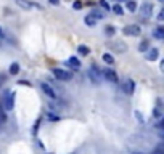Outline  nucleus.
<instances>
[{
    "instance_id": "nucleus-1",
    "label": "nucleus",
    "mask_w": 164,
    "mask_h": 154,
    "mask_svg": "<svg viewBox=\"0 0 164 154\" xmlns=\"http://www.w3.org/2000/svg\"><path fill=\"white\" fill-rule=\"evenodd\" d=\"M2 106L5 111H12L13 106H15V93L10 92V90H5L2 93Z\"/></svg>"
},
{
    "instance_id": "nucleus-2",
    "label": "nucleus",
    "mask_w": 164,
    "mask_h": 154,
    "mask_svg": "<svg viewBox=\"0 0 164 154\" xmlns=\"http://www.w3.org/2000/svg\"><path fill=\"white\" fill-rule=\"evenodd\" d=\"M89 77H90V80L93 84H100L103 80V71L96 64H92L89 67Z\"/></svg>"
},
{
    "instance_id": "nucleus-3",
    "label": "nucleus",
    "mask_w": 164,
    "mask_h": 154,
    "mask_svg": "<svg viewBox=\"0 0 164 154\" xmlns=\"http://www.w3.org/2000/svg\"><path fill=\"white\" fill-rule=\"evenodd\" d=\"M52 72H53V75L56 77L58 80H64V82H68V80H71V79H73V74H71L69 71H66V69H61V67H55Z\"/></svg>"
},
{
    "instance_id": "nucleus-4",
    "label": "nucleus",
    "mask_w": 164,
    "mask_h": 154,
    "mask_svg": "<svg viewBox=\"0 0 164 154\" xmlns=\"http://www.w3.org/2000/svg\"><path fill=\"white\" fill-rule=\"evenodd\" d=\"M18 7H21L23 10H32V8H37V10H44V7L40 3H35L32 0H15Z\"/></svg>"
},
{
    "instance_id": "nucleus-5",
    "label": "nucleus",
    "mask_w": 164,
    "mask_h": 154,
    "mask_svg": "<svg viewBox=\"0 0 164 154\" xmlns=\"http://www.w3.org/2000/svg\"><path fill=\"white\" fill-rule=\"evenodd\" d=\"M122 32H124V35H140L142 34V29L137 24H129V26H125L122 29Z\"/></svg>"
},
{
    "instance_id": "nucleus-6",
    "label": "nucleus",
    "mask_w": 164,
    "mask_h": 154,
    "mask_svg": "<svg viewBox=\"0 0 164 154\" xmlns=\"http://www.w3.org/2000/svg\"><path fill=\"white\" fill-rule=\"evenodd\" d=\"M121 88H122V92H124L125 95H132L134 90H135V82H134L132 79H125V80L122 82V85H121Z\"/></svg>"
},
{
    "instance_id": "nucleus-7",
    "label": "nucleus",
    "mask_w": 164,
    "mask_h": 154,
    "mask_svg": "<svg viewBox=\"0 0 164 154\" xmlns=\"http://www.w3.org/2000/svg\"><path fill=\"white\" fill-rule=\"evenodd\" d=\"M103 77L106 80H110V82H113V84H116L119 79H118V74H116V71L114 69H111V67H106V69H103Z\"/></svg>"
},
{
    "instance_id": "nucleus-8",
    "label": "nucleus",
    "mask_w": 164,
    "mask_h": 154,
    "mask_svg": "<svg viewBox=\"0 0 164 154\" xmlns=\"http://www.w3.org/2000/svg\"><path fill=\"white\" fill-rule=\"evenodd\" d=\"M151 13H153V5H151L150 2L142 3V7H140V15H142L143 18H150Z\"/></svg>"
},
{
    "instance_id": "nucleus-9",
    "label": "nucleus",
    "mask_w": 164,
    "mask_h": 154,
    "mask_svg": "<svg viewBox=\"0 0 164 154\" xmlns=\"http://www.w3.org/2000/svg\"><path fill=\"white\" fill-rule=\"evenodd\" d=\"M40 88L44 90V93L47 95V96H50V98H56V93H55V90L52 88V85H48V84H45V82H42L40 84Z\"/></svg>"
},
{
    "instance_id": "nucleus-10",
    "label": "nucleus",
    "mask_w": 164,
    "mask_h": 154,
    "mask_svg": "<svg viewBox=\"0 0 164 154\" xmlns=\"http://www.w3.org/2000/svg\"><path fill=\"white\" fill-rule=\"evenodd\" d=\"M108 47H110V48H114V50L118 52V53H124L125 50H127V47H125V43L118 42V40H116L114 43H113V42H108Z\"/></svg>"
},
{
    "instance_id": "nucleus-11",
    "label": "nucleus",
    "mask_w": 164,
    "mask_h": 154,
    "mask_svg": "<svg viewBox=\"0 0 164 154\" xmlns=\"http://www.w3.org/2000/svg\"><path fill=\"white\" fill-rule=\"evenodd\" d=\"M159 56V50L158 48H150V50L147 52V60L148 61H156Z\"/></svg>"
},
{
    "instance_id": "nucleus-12",
    "label": "nucleus",
    "mask_w": 164,
    "mask_h": 154,
    "mask_svg": "<svg viewBox=\"0 0 164 154\" xmlns=\"http://www.w3.org/2000/svg\"><path fill=\"white\" fill-rule=\"evenodd\" d=\"M69 67H73V69H81V61L77 60L76 56H71L69 60H68V63H66Z\"/></svg>"
},
{
    "instance_id": "nucleus-13",
    "label": "nucleus",
    "mask_w": 164,
    "mask_h": 154,
    "mask_svg": "<svg viewBox=\"0 0 164 154\" xmlns=\"http://www.w3.org/2000/svg\"><path fill=\"white\" fill-rule=\"evenodd\" d=\"M153 35H154V38H158V40H164V26H158L153 31Z\"/></svg>"
},
{
    "instance_id": "nucleus-14",
    "label": "nucleus",
    "mask_w": 164,
    "mask_h": 154,
    "mask_svg": "<svg viewBox=\"0 0 164 154\" xmlns=\"http://www.w3.org/2000/svg\"><path fill=\"white\" fill-rule=\"evenodd\" d=\"M162 109H164V104H162L161 100H158V104H156V108H154V111H153V117H161Z\"/></svg>"
},
{
    "instance_id": "nucleus-15",
    "label": "nucleus",
    "mask_w": 164,
    "mask_h": 154,
    "mask_svg": "<svg viewBox=\"0 0 164 154\" xmlns=\"http://www.w3.org/2000/svg\"><path fill=\"white\" fill-rule=\"evenodd\" d=\"M77 53H79L81 56H87L90 53V48L87 45H79V47H77Z\"/></svg>"
},
{
    "instance_id": "nucleus-16",
    "label": "nucleus",
    "mask_w": 164,
    "mask_h": 154,
    "mask_svg": "<svg viewBox=\"0 0 164 154\" xmlns=\"http://www.w3.org/2000/svg\"><path fill=\"white\" fill-rule=\"evenodd\" d=\"M84 21H85V24H87V26H90V27H93V26L96 24V19H95L92 15H87V16L84 18Z\"/></svg>"
},
{
    "instance_id": "nucleus-17",
    "label": "nucleus",
    "mask_w": 164,
    "mask_h": 154,
    "mask_svg": "<svg viewBox=\"0 0 164 154\" xmlns=\"http://www.w3.org/2000/svg\"><path fill=\"white\" fill-rule=\"evenodd\" d=\"M148 50H150V42H148V40H143V42H140V45H138V52L147 53Z\"/></svg>"
},
{
    "instance_id": "nucleus-18",
    "label": "nucleus",
    "mask_w": 164,
    "mask_h": 154,
    "mask_svg": "<svg viewBox=\"0 0 164 154\" xmlns=\"http://www.w3.org/2000/svg\"><path fill=\"white\" fill-rule=\"evenodd\" d=\"M8 72L12 74V75H16L18 72H19V64L18 63H13L12 66H10V69H8Z\"/></svg>"
},
{
    "instance_id": "nucleus-19",
    "label": "nucleus",
    "mask_w": 164,
    "mask_h": 154,
    "mask_svg": "<svg viewBox=\"0 0 164 154\" xmlns=\"http://www.w3.org/2000/svg\"><path fill=\"white\" fill-rule=\"evenodd\" d=\"M101 58H103V61H105L106 64H114V58H113L110 53H103Z\"/></svg>"
},
{
    "instance_id": "nucleus-20",
    "label": "nucleus",
    "mask_w": 164,
    "mask_h": 154,
    "mask_svg": "<svg viewBox=\"0 0 164 154\" xmlns=\"http://www.w3.org/2000/svg\"><path fill=\"white\" fill-rule=\"evenodd\" d=\"M125 7H127L129 11H135V10H137V3H135L134 0H127V2H125Z\"/></svg>"
},
{
    "instance_id": "nucleus-21",
    "label": "nucleus",
    "mask_w": 164,
    "mask_h": 154,
    "mask_svg": "<svg viewBox=\"0 0 164 154\" xmlns=\"http://www.w3.org/2000/svg\"><path fill=\"white\" fill-rule=\"evenodd\" d=\"M111 10H113L116 15H124V10H122V7H121L119 3H116L114 7H111Z\"/></svg>"
},
{
    "instance_id": "nucleus-22",
    "label": "nucleus",
    "mask_w": 164,
    "mask_h": 154,
    "mask_svg": "<svg viewBox=\"0 0 164 154\" xmlns=\"http://www.w3.org/2000/svg\"><path fill=\"white\" fill-rule=\"evenodd\" d=\"M7 120V114H5V109H3V106L0 104V122H5Z\"/></svg>"
},
{
    "instance_id": "nucleus-23",
    "label": "nucleus",
    "mask_w": 164,
    "mask_h": 154,
    "mask_svg": "<svg viewBox=\"0 0 164 154\" xmlns=\"http://www.w3.org/2000/svg\"><path fill=\"white\" fill-rule=\"evenodd\" d=\"M90 15H92V16L96 19V21H98V19H101V18L105 16V13H100V11H92Z\"/></svg>"
},
{
    "instance_id": "nucleus-24",
    "label": "nucleus",
    "mask_w": 164,
    "mask_h": 154,
    "mask_svg": "<svg viewBox=\"0 0 164 154\" xmlns=\"http://www.w3.org/2000/svg\"><path fill=\"white\" fill-rule=\"evenodd\" d=\"M106 34H108L110 37L114 35V34H116V29H114L113 26H106Z\"/></svg>"
},
{
    "instance_id": "nucleus-25",
    "label": "nucleus",
    "mask_w": 164,
    "mask_h": 154,
    "mask_svg": "<svg viewBox=\"0 0 164 154\" xmlns=\"http://www.w3.org/2000/svg\"><path fill=\"white\" fill-rule=\"evenodd\" d=\"M153 154H164V144H161V146H158L156 149L153 151Z\"/></svg>"
},
{
    "instance_id": "nucleus-26",
    "label": "nucleus",
    "mask_w": 164,
    "mask_h": 154,
    "mask_svg": "<svg viewBox=\"0 0 164 154\" xmlns=\"http://www.w3.org/2000/svg\"><path fill=\"white\" fill-rule=\"evenodd\" d=\"M98 3H100V7H103L105 10H111V7L108 5V2H106V0H100Z\"/></svg>"
},
{
    "instance_id": "nucleus-27",
    "label": "nucleus",
    "mask_w": 164,
    "mask_h": 154,
    "mask_svg": "<svg viewBox=\"0 0 164 154\" xmlns=\"http://www.w3.org/2000/svg\"><path fill=\"white\" fill-rule=\"evenodd\" d=\"M73 8H74V10H79V8H82V2H79V0H76V2L73 3Z\"/></svg>"
},
{
    "instance_id": "nucleus-28",
    "label": "nucleus",
    "mask_w": 164,
    "mask_h": 154,
    "mask_svg": "<svg viewBox=\"0 0 164 154\" xmlns=\"http://www.w3.org/2000/svg\"><path fill=\"white\" fill-rule=\"evenodd\" d=\"M48 119H50V120H58L60 117H58L56 114H52V112H50V114H48Z\"/></svg>"
},
{
    "instance_id": "nucleus-29",
    "label": "nucleus",
    "mask_w": 164,
    "mask_h": 154,
    "mask_svg": "<svg viewBox=\"0 0 164 154\" xmlns=\"http://www.w3.org/2000/svg\"><path fill=\"white\" fill-rule=\"evenodd\" d=\"M158 19H159V21H164V8L161 10V13L158 15Z\"/></svg>"
},
{
    "instance_id": "nucleus-30",
    "label": "nucleus",
    "mask_w": 164,
    "mask_h": 154,
    "mask_svg": "<svg viewBox=\"0 0 164 154\" xmlns=\"http://www.w3.org/2000/svg\"><path fill=\"white\" fill-rule=\"evenodd\" d=\"M158 127H159V130H164V117L161 119V122H159V125H158Z\"/></svg>"
},
{
    "instance_id": "nucleus-31",
    "label": "nucleus",
    "mask_w": 164,
    "mask_h": 154,
    "mask_svg": "<svg viewBox=\"0 0 164 154\" xmlns=\"http://www.w3.org/2000/svg\"><path fill=\"white\" fill-rule=\"evenodd\" d=\"M52 5H60V0H48Z\"/></svg>"
},
{
    "instance_id": "nucleus-32",
    "label": "nucleus",
    "mask_w": 164,
    "mask_h": 154,
    "mask_svg": "<svg viewBox=\"0 0 164 154\" xmlns=\"http://www.w3.org/2000/svg\"><path fill=\"white\" fill-rule=\"evenodd\" d=\"M135 116H137V119H138V120H142V122H143V117L140 116V112H138V111H135Z\"/></svg>"
},
{
    "instance_id": "nucleus-33",
    "label": "nucleus",
    "mask_w": 164,
    "mask_h": 154,
    "mask_svg": "<svg viewBox=\"0 0 164 154\" xmlns=\"http://www.w3.org/2000/svg\"><path fill=\"white\" fill-rule=\"evenodd\" d=\"M159 69H161V72H164V60H162L161 64H159Z\"/></svg>"
},
{
    "instance_id": "nucleus-34",
    "label": "nucleus",
    "mask_w": 164,
    "mask_h": 154,
    "mask_svg": "<svg viewBox=\"0 0 164 154\" xmlns=\"http://www.w3.org/2000/svg\"><path fill=\"white\" fill-rule=\"evenodd\" d=\"M3 35H5V34H3V29L0 27V38H3Z\"/></svg>"
},
{
    "instance_id": "nucleus-35",
    "label": "nucleus",
    "mask_w": 164,
    "mask_h": 154,
    "mask_svg": "<svg viewBox=\"0 0 164 154\" xmlns=\"http://www.w3.org/2000/svg\"><path fill=\"white\" fill-rule=\"evenodd\" d=\"M159 135H161V137L164 138V130H159Z\"/></svg>"
},
{
    "instance_id": "nucleus-36",
    "label": "nucleus",
    "mask_w": 164,
    "mask_h": 154,
    "mask_svg": "<svg viewBox=\"0 0 164 154\" xmlns=\"http://www.w3.org/2000/svg\"><path fill=\"white\" fill-rule=\"evenodd\" d=\"M159 2H161V3H164V0H159Z\"/></svg>"
},
{
    "instance_id": "nucleus-37",
    "label": "nucleus",
    "mask_w": 164,
    "mask_h": 154,
    "mask_svg": "<svg viewBox=\"0 0 164 154\" xmlns=\"http://www.w3.org/2000/svg\"><path fill=\"white\" fill-rule=\"evenodd\" d=\"M134 154H142V152H134Z\"/></svg>"
}]
</instances>
